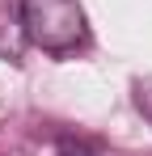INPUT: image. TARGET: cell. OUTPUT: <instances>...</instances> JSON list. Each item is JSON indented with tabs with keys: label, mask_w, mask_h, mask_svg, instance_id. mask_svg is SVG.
<instances>
[{
	"label": "cell",
	"mask_w": 152,
	"mask_h": 156,
	"mask_svg": "<svg viewBox=\"0 0 152 156\" xmlns=\"http://www.w3.org/2000/svg\"><path fill=\"white\" fill-rule=\"evenodd\" d=\"M21 26L47 55H68L89 42V21L76 0H21Z\"/></svg>",
	"instance_id": "6da1fadb"
}]
</instances>
